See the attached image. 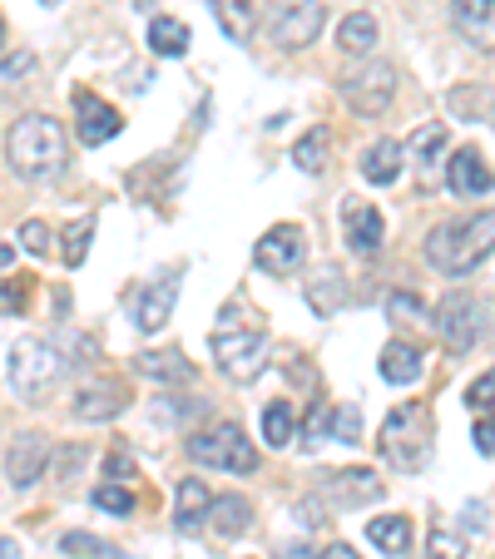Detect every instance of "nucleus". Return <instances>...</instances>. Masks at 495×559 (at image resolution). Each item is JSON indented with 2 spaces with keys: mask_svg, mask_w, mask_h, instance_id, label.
I'll return each instance as SVG.
<instances>
[{
  "mask_svg": "<svg viewBox=\"0 0 495 559\" xmlns=\"http://www.w3.org/2000/svg\"><path fill=\"white\" fill-rule=\"evenodd\" d=\"M491 253H495V209L441 223V228H432V238H426V263L446 277H465Z\"/></svg>",
  "mask_w": 495,
  "mask_h": 559,
  "instance_id": "f257e3e1",
  "label": "nucleus"
},
{
  "mask_svg": "<svg viewBox=\"0 0 495 559\" xmlns=\"http://www.w3.org/2000/svg\"><path fill=\"white\" fill-rule=\"evenodd\" d=\"M5 158L21 179H55L64 169V129L50 115H25L5 134Z\"/></svg>",
  "mask_w": 495,
  "mask_h": 559,
  "instance_id": "f03ea898",
  "label": "nucleus"
},
{
  "mask_svg": "<svg viewBox=\"0 0 495 559\" xmlns=\"http://www.w3.org/2000/svg\"><path fill=\"white\" fill-rule=\"evenodd\" d=\"M213 357L228 381H258L268 367V332L263 322H238V307L223 312V322L213 328Z\"/></svg>",
  "mask_w": 495,
  "mask_h": 559,
  "instance_id": "7ed1b4c3",
  "label": "nucleus"
},
{
  "mask_svg": "<svg viewBox=\"0 0 495 559\" xmlns=\"http://www.w3.org/2000/svg\"><path fill=\"white\" fill-rule=\"evenodd\" d=\"M377 445H381V455H387L391 471L416 475L426 461H432V412L416 406V402L397 406V412L381 421Z\"/></svg>",
  "mask_w": 495,
  "mask_h": 559,
  "instance_id": "20e7f679",
  "label": "nucleus"
},
{
  "mask_svg": "<svg viewBox=\"0 0 495 559\" xmlns=\"http://www.w3.org/2000/svg\"><path fill=\"white\" fill-rule=\"evenodd\" d=\"M64 371H70L64 352L50 347L45 337H21L11 347V386H15V396H25V402H45V396L60 386Z\"/></svg>",
  "mask_w": 495,
  "mask_h": 559,
  "instance_id": "39448f33",
  "label": "nucleus"
},
{
  "mask_svg": "<svg viewBox=\"0 0 495 559\" xmlns=\"http://www.w3.org/2000/svg\"><path fill=\"white\" fill-rule=\"evenodd\" d=\"M184 451H189L193 465H213V471H233V475L258 471L254 441H248V436H243V426H233V421L189 436V441H184Z\"/></svg>",
  "mask_w": 495,
  "mask_h": 559,
  "instance_id": "423d86ee",
  "label": "nucleus"
},
{
  "mask_svg": "<svg viewBox=\"0 0 495 559\" xmlns=\"http://www.w3.org/2000/svg\"><path fill=\"white\" fill-rule=\"evenodd\" d=\"M342 99H347V109H352V115H362V119L387 115L391 99H397V70H391L387 60L362 64L357 74H347V80H342Z\"/></svg>",
  "mask_w": 495,
  "mask_h": 559,
  "instance_id": "0eeeda50",
  "label": "nucleus"
},
{
  "mask_svg": "<svg viewBox=\"0 0 495 559\" xmlns=\"http://www.w3.org/2000/svg\"><path fill=\"white\" fill-rule=\"evenodd\" d=\"M322 0H273V21H268V31H273V40L283 45V50H307V45L322 35Z\"/></svg>",
  "mask_w": 495,
  "mask_h": 559,
  "instance_id": "6e6552de",
  "label": "nucleus"
},
{
  "mask_svg": "<svg viewBox=\"0 0 495 559\" xmlns=\"http://www.w3.org/2000/svg\"><path fill=\"white\" fill-rule=\"evenodd\" d=\"M481 328H485V307L475 293H451L441 307H436V332H441V342L456 352V357L475 347Z\"/></svg>",
  "mask_w": 495,
  "mask_h": 559,
  "instance_id": "1a4fd4ad",
  "label": "nucleus"
},
{
  "mask_svg": "<svg viewBox=\"0 0 495 559\" xmlns=\"http://www.w3.org/2000/svg\"><path fill=\"white\" fill-rule=\"evenodd\" d=\"M303 258H307V238L297 223H273L254 248V263L273 277H293L297 267H303Z\"/></svg>",
  "mask_w": 495,
  "mask_h": 559,
  "instance_id": "9d476101",
  "label": "nucleus"
},
{
  "mask_svg": "<svg viewBox=\"0 0 495 559\" xmlns=\"http://www.w3.org/2000/svg\"><path fill=\"white\" fill-rule=\"evenodd\" d=\"M174 302H179V277L164 273L158 283H149L144 293L134 297V328L144 332V337L164 332L169 328V317H174Z\"/></svg>",
  "mask_w": 495,
  "mask_h": 559,
  "instance_id": "9b49d317",
  "label": "nucleus"
},
{
  "mask_svg": "<svg viewBox=\"0 0 495 559\" xmlns=\"http://www.w3.org/2000/svg\"><path fill=\"white\" fill-rule=\"evenodd\" d=\"M342 228H347L352 253H362V258L381 253V233H387V223H381L377 203H367V199H347V203H342Z\"/></svg>",
  "mask_w": 495,
  "mask_h": 559,
  "instance_id": "f8f14e48",
  "label": "nucleus"
},
{
  "mask_svg": "<svg viewBox=\"0 0 495 559\" xmlns=\"http://www.w3.org/2000/svg\"><path fill=\"white\" fill-rule=\"evenodd\" d=\"M45 461H50V441H45L40 431H25L21 441L11 445V455H5V475H11V486L15 490L35 486V480L45 475Z\"/></svg>",
  "mask_w": 495,
  "mask_h": 559,
  "instance_id": "ddd939ff",
  "label": "nucleus"
},
{
  "mask_svg": "<svg viewBox=\"0 0 495 559\" xmlns=\"http://www.w3.org/2000/svg\"><path fill=\"white\" fill-rule=\"evenodd\" d=\"M213 490L203 486L199 475H189V480H179V496H174V530L179 535H193V530H203L213 520Z\"/></svg>",
  "mask_w": 495,
  "mask_h": 559,
  "instance_id": "4468645a",
  "label": "nucleus"
},
{
  "mask_svg": "<svg viewBox=\"0 0 495 559\" xmlns=\"http://www.w3.org/2000/svg\"><path fill=\"white\" fill-rule=\"evenodd\" d=\"M322 496L332 500V506H367V500H381V480L372 471H362V465H352V471L327 475Z\"/></svg>",
  "mask_w": 495,
  "mask_h": 559,
  "instance_id": "2eb2a0df",
  "label": "nucleus"
},
{
  "mask_svg": "<svg viewBox=\"0 0 495 559\" xmlns=\"http://www.w3.org/2000/svg\"><path fill=\"white\" fill-rule=\"evenodd\" d=\"M74 109H80V139H85L90 148L109 144V139H115L119 129H125L119 109H115V105H105V99H95V95H74Z\"/></svg>",
  "mask_w": 495,
  "mask_h": 559,
  "instance_id": "dca6fc26",
  "label": "nucleus"
},
{
  "mask_svg": "<svg viewBox=\"0 0 495 559\" xmlns=\"http://www.w3.org/2000/svg\"><path fill=\"white\" fill-rule=\"evenodd\" d=\"M125 406H129V396L119 381H90V386H80V396H74V416H80V421H115Z\"/></svg>",
  "mask_w": 495,
  "mask_h": 559,
  "instance_id": "f3484780",
  "label": "nucleus"
},
{
  "mask_svg": "<svg viewBox=\"0 0 495 559\" xmlns=\"http://www.w3.org/2000/svg\"><path fill=\"white\" fill-rule=\"evenodd\" d=\"M446 179H451L456 199H481V193L495 189V174L485 169V158L475 154V148H456V154H451V169H446Z\"/></svg>",
  "mask_w": 495,
  "mask_h": 559,
  "instance_id": "a211bd4d",
  "label": "nucleus"
},
{
  "mask_svg": "<svg viewBox=\"0 0 495 559\" xmlns=\"http://www.w3.org/2000/svg\"><path fill=\"white\" fill-rule=\"evenodd\" d=\"M134 371L144 381H158V386H189L193 381V361L184 352H139Z\"/></svg>",
  "mask_w": 495,
  "mask_h": 559,
  "instance_id": "6ab92c4d",
  "label": "nucleus"
},
{
  "mask_svg": "<svg viewBox=\"0 0 495 559\" xmlns=\"http://www.w3.org/2000/svg\"><path fill=\"white\" fill-rule=\"evenodd\" d=\"M362 179L381 183V189L401 179V144L397 139H377V144L362 148Z\"/></svg>",
  "mask_w": 495,
  "mask_h": 559,
  "instance_id": "aec40b11",
  "label": "nucleus"
},
{
  "mask_svg": "<svg viewBox=\"0 0 495 559\" xmlns=\"http://www.w3.org/2000/svg\"><path fill=\"white\" fill-rule=\"evenodd\" d=\"M377 371L391 381V386H406V381L422 377V347H411V342H387L377 357Z\"/></svg>",
  "mask_w": 495,
  "mask_h": 559,
  "instance_id": "412c9836",
  "label": "nucleus"
},
{
  "mask_svg": "<svg viewBox=\"0 0 495 559\" xmlns=\"http://www.w3.org/2000/svg\"><path fill=\"white\" fill-rule=\"evenodd\" d=\"M456 25L481 50H495V0H456Z\"/></svg>",
  "mask_w": 495,
  "mask_h": 559,
  "instance_id": "4be33fe9",
  "label": "nucleus"
},
{
  "mask_svg": "<svg viewBox=\"0 0 495 559\" xmlns=\"http://www.w3.org/2000/svg\"><path fill=\"white\" fill-rule=\"evenodd\" d=\"M213 5V15H219V25H223V35L228 40H254V31H258V0H209Z\"/></svg>",
  "mask_w": 495,
  "mask_h": 559,
  "instance_id": "5701e85b",
  "label": "nucleus"
},
{
  "mask_svg": "<svg viewBox=\"0 0 495 559\" xmlns=\"http://www.w3.org/2000/svg\"><path fill=\"white\" fill-rule=\"evenodd\" d=\"M189 25L174 21V15H154L149 21V50L164 55V60H179V55H189Z\"/></svg>",
  "mask_w": 495,
  "mask_h": 559,
  "instance_id": "b1692460",
  "label": "nucleus"
},
{
  "mask_svg": "<svg viewBox=\"0 0 495 559\" xmlns=\"http://www.w3.org/2000/svg\"><path fill=\"white\" fill-rule=\"evenodd\" d=\"M367 539L381 549V555H391V559H401L411 549V520L406 515H377L367 525Z\"/></svg>",
  "mask_w": 495,
  "mask_h": 559,
  "instance_id": "393cba45",
  "label": "nucleus"
},
{
  "mask_svg": "<svg viewBox=\"0 0 495 559\" xmlns=\"http://www.w3.org/2000/svg\"><path fill=\"white\" fill-rule=\"evenodd\" d=\"M307 302H313L317 317H332L342 302H347V287H342L338 267H322L317 277H307Z\"/></svg>",
  "mask_w": 495,
  "mask_h": 559,
  "instance_id": "a878e982",
  "label": "nucleus"
},
{
  "mask_svg": "<svg viewBox=\"0 0 495 559\" xmlns=\"http://www.w3.org/2000/svg\"><path fill=\"white\" fill-rule=\"evenodd\" d=\"M338 50L342 55H372L377 50V15L357 11L338 25Z\"/></svg>",
  "mask_w": 495,
  "mask_h": 559,
  "instance_id": "bb28decb",
  "label": "nucleus"
},
{
  "mask_svg": "<svg viewBox=\"0 0 495 559\" xmlns=\"http://www.w3.org/2000/svg\"><path fill=\"white\" fill-rule=\"evenodd\" d=\"M327 148H332V129H327V124L307 129V134L293 144V164L303 174H322L327 169Z\"/></svg>",
  "mask_w": 495,
  "mask_h": 559,
  "instance_id": "cd10ccee",
  "label": "nucleus"
},
{
  "mask_svg": "<svg viewBox=\"0 0 495 559\" xmlns=\"http://www.w3.org/2000/svg\"><path fill=\"white\" fill-rule=\"evenodd\" d=\"M441 148H446V124H426V129L411 134V158H416V174H422V179H432L436 174Z\"/></svg>",
  "mask_w": 495,
  "mask_h": 559,
  "instance_id": "c85d7f7f",
  "label": "nucleus"
},
{
  "mask_svg": "<svg viewBox=\"0 0 495 559\" xmlns=\"http://www.w3.org/2000/svg\"><path fill=\"white\" fill-rule=\"evenodd\" d=\"M213 525H219V535H243L254 525V506L243 496H219L213 500Z\"/></svg>",
  "mask_w": 495,
  "mask_h": 559,
  "instance_id": "c756f323",
  "label": "nucleus"
},
{
  "mask_svg": "<svg viewBox=\"0 0 495 559\" xmlns=\"http://www.w3.org/2000/svg\"><path fill=\"white\" fill-rule=\"evenodd\" d=\"M297 436V416H293V406L287 402H268V412H263V441L273 445V451H283L287 441Z\"/></svg>",
  "mask_w": 495,
  "mask_h": 559,
  "instance_id": "7c9ffc66",
  "label": "nucleus"
},
{
  "mask_svg": "<svg viewBox=\"0 0 495 559\" xmlns=\"http://www.w3.org/2000/svg\"><path fill=\"white\" fill-rule=\"evenodd\" d=\"M90 238H95V223H90V218L70 223V233H64V263H70V267H80V263H85V253H90Z\"/></svg>",
  "mask_w": 495,
  "mask_h": 559,
  "instance_id": "2f4dec72",
  "label": "nucleus"
},
{
  "mask_svg": "<svg viewBox=\"0 0 495 559\" xmlns=\"http://www.w3.org/2000/svg\"><path fill=\"white\" fill-rule=\"evenodd\" d=\"M465 545L451 535L446 525H432V535H426V559H461Z\"/></svg>",
  "mask_w": 495,
  "mask_h": 559,
  "instance_id": "473e14b6",
  "label": "nucleus"
},
{
  "mask_svg": "<svg viewBox=\"0 0 495 559\" xmlns=\"http://www.w3.org/2000/svg\"><path fill=\"white\" fill-rule=\"evenodd\" d=\"M465 406H471L475 416L495 412V371H485V377H475L471 386H465Z\"/></svg>",
  "mask_w": 495,
  "mask_h": 559,
  "instance_id": "72a5a7b5",
  "label": "nucleus"
},
{
  "mask_svg": "<svg viewBox=\"0 0 495 559\" xmlns=\"http://www.w3.org/2000/svg\"><path fill=\"white\" fill-rule=\"evenodd\" d=\"M60 555H74V559H99V555H105V545H99L95 535H80V530H70V535H60Z\"/></svg>",
  "mask_w": 495,
  "mask_h": 559,
  "instance_id": "f704fd0d",
  "label": "nucleus"
},
{
  "mask_svg": "<svg viewBox=\"0 0 495 559\" xmlns=\"http://www.w3.org/2000/svg\"><path fill=\"white\" fill-rule=\"evenodd\" d=\"M25 74H35V55L31 50H15V55L0 60V80H5V85H21Z\"/></svg>",
  "mask_w": 495,
  "mask_h": 559,
  "instance_id": "c9c22d12",
  "label": "nucleus"
},
{
  "mask_svg": "<svg viewBox=\"0 0 495 559\" xmlns=\"http://www.w3.org/2000/svg\"><path fill=\"white\" fill-rule=\"evenodd\" d=\"M95 506L109 510V515H129V510H134V496H129L125 486H99L95 490Z\"/></svg>",
  "mask_w": 495,
  "mask_h": 559,
  "instance_id": "e433bc0d",
  "label": "nucleus"
},
{
  "mask_svg": "<svg viewBox=\"0 0 495 559\" xmlns=\"http://www.w3.org/2000/svg\"><path fill=\"white\" fill-rule=\"evenodd\" d=\"M25 297H31V277H5V287H0V312H21Z\"/></svg>",
  "mask_w": 495,
  "mask_h": 559,
  "instance_id": "4c0bfd02",
  "label": "nucleus"
},
{
  "mask_svg": "<svg viewBox=\"0 0 495 559\" xmlns=\"http://www.w3.org/2000/svg\"><path fill=\"white\" fill-rule=\"evenodd\" d=\"M21 243H25V253L45 258V253H50V228H45V223H40V218L21 223Z\"/></svg>",
  "mask_w": 495,
  "mask_h": 559,
  "instance_id": "58836bf2",
  "label": "nucleus"
},
{
  "mask_svg": "<svg viewBox=\"0 0 495 559\" xmlns=\"http://www.w3.org/2000/svg\"><path fill=\"white\" fill-rule=\"evenodd\" d=\"M387 312H391V322H416V317H422L426 307H422V297H411V293H391V297H387Z\"/></svg>",
  "mask_w": 495,
  "mask_h": 559,
  "instance_id": "ea45409f",
  "label": "nucleus"
},
{
  "mask_svg": "<svg viewBox=\"0 0 495 559\" xmlns=\"http://www.w3.org/2000/svg\"><path fill=\"white\" fill-rule=\"evenodd\" d=\"M475 451H481V455H495V416L491 412H481V416H475Z\"/></svg>",
  "mask_w": 495,
  "mask_h": 559,
  "instance_id": "a19ab883",
  "label": "nucleus"
},
{
  "mask_svg": "<svg viewBox=\"0 0 495 559\" xmlns=\"http://www.w3.org/2000/svg\"><path fill=\"white\" fill-rule=\"evenodd\" d=\"M332 421H338V412H332V406H317V412L307 416V426H303V431H307V441H322V436H327V426H332Z\"/></svg>",
  "mask_w": 495,
  "mask_h": 559,
  "instance_id": "79ce46f5",
  "label": "nucleus"
},
{
  "mask_svg": "<svg viewBox=\"0 0 495 559\" xmlns=\"http://www.w3.org/2000/svg\"><path fill=\"white\" fill-rule=\"evenodd\" d=\"M80 461H85V451H80V445H70V451H60V455H55V471H60V475H55V480H70V471H74V465H80Z\"/></svg>",
  "mask_w": 495,
  "mask_h": 559,
  "instance_id": "37998d69",
  "label": "nucleus"
},
{
  "mask_svg": "<svg viewBox=\"0 0 495 559\" xmlns=\"http://www.w3.org/2000/svg\"><path fill=\"white\" fill-rule=\"evenodd\" d=\"M278 559H322V555H317L313 545H287V549H283V555H278Z\"/></svg>",
  "mask_w": 495,
  "mask_h": 559,
  "instance_id": "c03bdc74",
  "label": "nucleus"
},
{
  "mask_svg": "<svg viewBox=\"0 0 495 559\" xmlns=\"http://www.w3.org/2000/svg\"><path fill=\"white\" fill-rule=\"evenodd\" d=\"M322 559H357V555H352V549L347 545H332V549H327V555Z\"/></svg>",
  "mask_w": 495,
  "mask_h": 559,
  "instance_id": "a18cd8bd",
  "label": "nucleus"
},
{
  "mask_svg": "<svg viewBox=\"0 0 495 559\" xmlns=\"http://www.w3.org/2000/svg\"><path fill=\"white\" fill-rule=\"evenodd\" d=\"M21 555V545H15V539H0V559H15Z\"/></svg>",
  "mask_w": 495,
  "mask_h": 559,
  "instance_id": "49530a36",
  "label": "nucleus"
},
{
  "mask_svg": "<svg viewBox=\"0 0 495 559\" xmlns=\"http://www.w3.org/2000/svg\"><path fill=\"white\" fill-rule=\"evenodd\" d=\"M40 5H60V0H40Z\"/></svg>",
  "mask_w": 495,
  "mask_h": 559,
  "instance_id": "de8ad7c7",
  "label": "nucleus"
},
{
  "mask_svg": "<svg viewBox=\"0 0 495 559\" xmlns=\"http://www.w3.org/2000/svg\"><path fill=\"white\" fill-rule=\"evenodd\" d=\"M0 40H5V21H0Z\"/></svg>",
  "mask_w": 495,
  "mask_h": 559,
  "instance_id": "09e8293b",
  "label": "nucleus"
}]
</instances>
